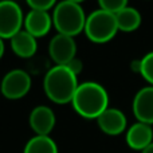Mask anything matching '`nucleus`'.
Segmentation results:
<instances>
[{
    "label": "nucleus",
    "mask_w": 153,
    "mask_h": 153,
    "mask_svg": "<svg viewBox=\"0 0 153 153\" xmlns=\"http://www.w3.org/2000/svg\"><path fill=\"white\" fill-rule=\"evenodd\" d=\"M86 18L81 4L63 0L54 8L53 24L58 34L74 38L85 30Z\"/></svg>",
    "instance_id": "nucleus-3"
},
{
    "label": "nucleus",
    "mask_w": 153,
    "mask_h": 153,
    "mask_svg": "<svg viewBox=\"0 0 153 153\" xmlns=\"http://www.w3.org/2000/svg\"><path fill=\"white\" fill-rule=\"evenodd\" d=\"M31 89V76L24 70L15 69L8 71L1 79L0 90L1 94L8 100L23 98Z\"/></svg>",
    "instance_id": "nucleus-6"
},
{
    "label": "nucleus",
    "mask_w": 153,
    "mask_h": 153,
    "mask_svg": "<svg viewBox=\"0 0 153 153\" xmlns=\"http://www.w3.org/2000/svg\"><path fill=\"white\" fill-rule=\"evenodd\" d=\"M27 4L32 10H40V11H48L54 7L56 0H26Z\"/></svg>",
    "instance_id": "nucleus-18"
},
{
    "label": "nucleus",
    "mask_w": 153,
    "mask_h": 153,
    "mask_svg": "<svg viewBox=\"0 0 153 153\" xmlns=\"http://www.w3.org/2000/svg\"><path fill=\"white\" fill-rule=\"evenodd\" d=\"M116 15L117 19V26H118L120 31L124 32H132L137 30L141 24V15L136 8L133 7H125L121 11H118Z\"/></svg>",
    "instance_id": "nucleus-14"
},
{
    "label": "nucleus",
    "mask_w": 153,
    "mask_h": 153,
    "mask_svg": "<svg viewBox=\"0 0 153 153\" xmlns=\"http://www.w3.org/2000/svg\"><path fill=\"white\" fill-rule=\"evenodd\" d=\"M3 54H4V42H3V39L0 38V59H1Z\"/></svg>",
    "instance_id": "nucleus-22"
},
{
    "label": "nucleus",
    "mask_w": 153,
    "mask_h": 153,
    "mask_svg": "<svg viewBox=\"0 0 153 153\" xmlns=\"http://www.w3.org/2000/svg\"><path fill=\"white\" fill-rule=\"evenodd\" d=\"M132 108L138 122L153 124V86H145L136 93Z\"/></svg>",
    "instance_id": "nucleus-8"
},
{
    "label": "nucleus",
    "mask_w": 153,
    "mask_h": 153,
    "mask_svg": "<svg viewBox=\"0 0 153 153\" xmlns=\"http://www.w3.org/2000/svg\"><path fill=\"white\" fill-rule=\"evenodd\" d=\"M67 67H69L70 70H71L74 74L78 76V74H81V71H82V69H83V65H82V61L81 59H78V58H74L71 62H70L69 65H66Z\"/></svg>",
    "instance_id": "nucleus-19"
},
{
    "label": "nucleus",
    "mask_w": 153,
    "mask_h": 153,
    "mask_svg": "<svg viewBox=\"0 0 153 153\" xmlns=\"http://www.w3.org/2000/svg\"><path fill=\"white\" fill-rule=\"evenodd\" d=\"M141 153H153V143L151 144V145H148V146H146V148L144 149V151L141 152Z\"/></svg>",
    "instance_id": "nucleus-21"
},
{
    "label": "nucleus",
    "mask_w": 153,
    "mask_h": 153,
    "mask_svg": "<svg viewBox=\"0 0 153 153\" xmlns=\"http://www.w3.org/2000/svg\"><path fill=\"white\" fill-rule=\"evenodd\" d=\"M140 74L144 76V79H146L151 83V86H153V51H149L141 58Z\"/></svg>",
    "instance_id": "nucleus-16"
},
{
    "label": "nucleus",
    "mask_w": 153,
    "mask_h": 153,
    "mask_svg": "<svg viewBox=\"0 0 153 153\" xmlns=\"http://www.w3.org/2000/svg\"><path fill=\"white\" fill-rule=\"evenodd\" d=\"M76 45L73 36L56 34L48 45V54L58 66H66L75 58Z\"/></svg>",
    "instance_id": "nucleus-7"
},
{
    "label": "nucleus",
    "mask_w": 153,
    "mask_h": 153,
    "mask_svg": "<svg viewBox=\"0 0 153 153\" xmlns=\"http://www.w3.org/2000/svg\"><path fill=\"white\" fill-rule=\"evenodd\" d=\"M23 153H58V146L48 136H35L26 144Z\"/></svg>",
    "instance_id": "nucleus-15"
},
{
    "label": "nucleus",
    "mask_w": 153,
    "mask_h": 153,
    "mask_svg": "<svg viewBox=\"0 0 153 153\" xmlns=\"http://www.w3.org/2000/svg\"><path fill=\"white\" fill-rule=\"evenodd\" d=\"M71 103L74 110L83 118L97 120L101 113L109 108V95L102 85L97 82H83L79 83Z\"/></svg>",
    "instance_id": "nucleus-1"
},
{
    "label": "nucleus",
    "mask_w": 153,
    "mask_h": 153,
    "mask_svg": "<svg viewBox=\"0 0 153 153\" xmlns=\"http://www.w3.org/2000/svg\"><path fill=\"white\" fill-rule=\"evenodd\" d=\"M85 34L94 43H106L118 31L116 15L103 10H95L86 18Z\"/></svg>",
    "instance_id": "nucleus-4"
},
{
    "label": "nucleus",
    "mask_w": 153,
    "mask_h": 153,
    "mask_svg": "<svg viewBox=\"0 0 153 153\" xmlns=\"http://www.w3.org/2000/svg\"><path fill=\"white\" fill-rule=\"evenodd\" d=\"M97 124L103 133L109 136H118L126 129V117L120 109L108 108L97 118Z\"/></svg>",
    "instance_id": "nucleus-10"
},
{
    "label": "nucleus",
    "mask_w": 153,
    "mask_h": 153,
    "mask_svg": "<svg viewBox=\"0 0 153 153\" xmlns=\"http://www.w3.org/2000/svg\"><path fill=\"white\" fill-rule=\"evenodd\" d=\"M12 51L20 58H31L38 48L36 38H34L26 30H20L10 39Z\"/></svg>",
    "instance_id": "nucleus-13"
},
{
    "label": "nucleus",
    "mask_w": 153,
    "mask_h": 153,
    "mask_svg": "<svg viewBox=\"0 0 153 153\" xmlns=\"http://www.w3.org/2000/svg\"><path fill=\"white\" fill-rule=\"evenodd\" d=\"M78 86V78L74 73L67 66L58 65L48 70L43 82L45 93L48 100L59 105L71 102Z\"/></svg>",
    "instance_id": "nucleus-2"
},
{
    "label": "nucleus",
    "mask_w": 153,
    "mask_h": 153,
    "mask_svg": "<svg viewBox=\"0 0 153 153\" xmlns=\"http://www.w3.org/2000/svg\"><path fill=\"white\" fill-rule=\"evenodd\" d=\"M153 143V129L151 125L136 122L126 132V144L134 151H141Z\"/></svg>",
    "instance_id": "nucleus-12"
},
{
    "label": "nucleus",
    "mask_w": 153,
    "mask_h": 153,
    "mask_svg": "<svg viewBox=\"0 0 153 153\" xmlns=\"http://www.w3.org/2000/svg\"><path fill=\"white\" fill-rule=\"evenodd\" d=\"M101 10L111 13H117L122 8L128 7V0H98Z\"/></svg>",
    "instance_id": "nucleus-17"
},
{
    "label": "nucleus",
    "mask_w": 153,
    "mask_h": 153,
    "mask_svg": "<svg viewBox=\"0 0 153 153\" xmlns=\"http://www.w3.org/2000/svg\"><path fill=\"white\" fill-rule=\"evenodd\" d=\"M130 69H132L134 73H138V74H140V71H141V59H134V61H132V63H130Z\"/></svg>",
    "instance_id": "nucleus-20"
},
{
    "label": "nucleus",
    "mask_w": 153,
    "mask_h": 153,
    "mask_svg": "<svg viewBox=\"0 0 153 153\" xmlns=\"http://www.w3.org/2000/svg\"><path fill=\"white\" fill-rule=\"evenodd\" d=\"M53 26V18L50 16L48 11L31 10L24 18V27L28 34L34 38L45 36L50 32Z\"/></svg>",
    "instance_id": "nucleus-11"
},
{
    "label": "nucleus",
    "mask_w": 153,
    "mask_h": 153,
    "mask_svg": "<svg viewBox=\"0 0 153 153\" xmlns=\"http://www.w3.org/2000/svg\"><path fill=\"white\" fill-rule=\"evenodd\" d=\"M67 1H73V3H76V4H79V3L83 1V0H67Z\"/></svg>",
    "instance_id": "nucleus-23"
},
{
    "label": "nucleus",
    "mask_w": 153,
    "mask_h": 153,
    "mask_svg": "<svg viewBox=\"0 0 153 153\" xmlns=\"http://www.w3.org/2000/svg\"><path fill=\"white\" fill-rule=\"evenodd\" d=\"M24 24L22 8L12 0L0 1V38L11 39L18 34Z\"/></svg>",
    "instance_id": "nucleus-5"
},
{
    "label": "nucleus",
    "mask_w": 153,
    "mask_h": 153,
    "mask_svg": "<svg viewBox=\"0 0 153 153\" xmlns=\"http://www.w3.org/2000/svg\"><path fill=\"white\" fill-rule=\"evenodd\" d=\"M30 126L36 136H48L55 126V114L48 106H36L30 113Z\"/></svg>",
    "instance_id": "nucleus-9"
}]
</instances>
